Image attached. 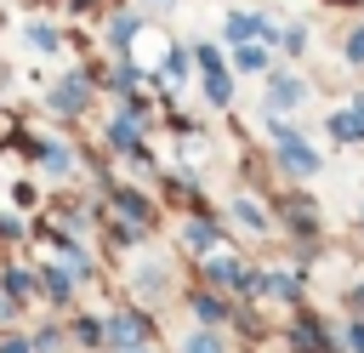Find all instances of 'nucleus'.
Here are the masks:
<instances>
[{
	"instance_id": "20",
	"label": "nucleus",
	"mask_w": 364,
	"mask_h": 353,
	"mask_svg": "<svg viewBox=\"0 0 364 353\" xmlns=\"http://www.w3.org/2000/svg\"><path fill=\"white\" fill-rule=\"evenodd\" d=\"M353 302H358V313H364V285H358V290H353Z\"/></svg>"
},
{
	"instance_id": "12",
	"label": "nucleus",
	"mask_w": 364,
	"mask_h": 353,
	"mask_svg": "<svg viewBox=\"0 0 364 353\" xmlns=\"http://www.w3.org/2000/svg\"><path fill=\"white\" fill-rule=\"evenodd\" d=\"M28 34H34V46H40V51H51V46H57V28H51V23H34Z\"/></svg>"
},
{
	"instance_id": "16",
	"label": "nucleus",
	"mask_w": 364,
	"mask_h": 353,
	"mask_svg": "<svg viewBox=\"0 0 364 353\" xmlns=\"http://www.w3.org/2000/svg\"><path fill=\"white\" fill-rule=\"evenodd\" d=\"M193 313H199V319H216V313H222V302H216V296H199V302H193Z\"/></svg>"
},
{
	"instance_id": "13",
	"label": "nucleus",
	"mask_w": 364,
	"mask_h": 353,
	"mask_svg": "<svg viewBox=\"0 0 364 353\" xmlns=\"http://www.w3.org/2000/svg\"><path fill=\"white\" fill-rule=\"evenodd\" d=\"M239 68H250V74H256V68H267V51H256V46H245V51H239Z\"/></svg>"
},
{
	"instance_id": "14",
	"label": "nucleus",
	"mask_w": 364,
	"mask_h": 353,
	"mask_svg": "<svg viewBox=\"0 0 364 353\" xmlns=\"http://www.w3.org/2000/svg\"><path fill=\"white\" fill-rule=\"evenodd\" d=\"M233 211H239V222H250V228H262V205H256V199H239Z\"/></svg>"
},
{
	"instance_id": "6",
	"label": "nucleus",
	"mask_w": 364,
	"mask_h": 353,
	"mask_svg": "<svg viewBox=\"0 0 364 353\" xmlns=\"http://www.w3.org/2000/svg\"><path fill=\"white\" fill-rule=\"evenodd\" d=\"M256 34H273L262 17H245V11H233L228 17V40H256Z\"/></svg>"
},
{
	"instance_id": "11",
	"label": "nucleus",
	"mask_w": 364,
	"mask_h": 353,
	"mask_svg": "<svg viewBox=\"0 0 364 353\" xmlns=\"http://www.w3.org/2000/svg\"><path fill=\"white\" fill-rule=\"evenodd\" d=\"M267 285V296H296V279L290 273H273V279H262Z\"/></svg>"
},
{
	"instance_id": "10",
	"label": "nucleus",
	"mask_w": 364,
	"mask_h": 353,
	"mask_svg": "<svg viewBox=\"0 0 364 353\" xmlns=\"http://www.w3.org/2000/svg\"><path fill=\"white\" fill-rule=\"evenodd\" d=\"M114 199H119V211H125V216H131V222H142V216H148V205H142V199H136V194H114Z\"/></svg>"
},
{
	"instance_id": "21",
	"label": "nucleus",
	"mask_w": 364,
	"mask_h": 353,
	"mask_svg": "<svg viewBox=\"0 0 364 353\" xmlns=\"http://www.w3.org/2000/svg\"><path fill=\"white\" fill-rule=\"evenodd\" d=\"M358 108H364V102H358Z\"/></svg>"
},
{
	"instance_id": "15",
	"label": "nucleus",
	"mask_w": 364,
	"mask_h": 353,
	"mask_svg": "<svg viewBox=\"0 0 364 353\" xmlns=\"http://www.w3.org/2000/svg\"><path fill=\"white\" fill-rule=\"evenodd\" d=\"M188 353H222L216 336H188Z\"/></svg>"
},
{
	"instance_id": "5",
	"label": "nucleus",
	"mask_w": 364,
	"mask_h": 353,
	"mask_svg": "<svg viewBox=\"0 0 364 353\" xmlns=\"http://www.w3.org/2000/svg\"><path fill=\"white\" fill-rule=\"evenodd\" d=\"M85 97H91V91H85V80H63V85L51 91V102H57L63 114H80V108H85Z\"/></svg>"
},
{
	"instance_id": "3",
	"label": "nucleus",
	"mask_w": 364,
	"mask_h": 353,
	"mask_svg": "<svg viewBox=\"0 0 364 353\" xmlns=\"http://www.w3.org/2000/svg\"><path fill=\"white\" fill-rule=\"evenodd\" d=\"M199 68H205L210 102H228V74H222V63H216V51H210V46H199Z\"/></svg>"
},
{
	"instance_id": "2",
	"label": "nucleus",
	"mask_w": 364,
	"mask_h": 353,
	"mask_svg": "<svg viewBox=\"0 0 364 353\" xmlns=\"http://www.w3.org/2000/svg\"><path fill=\"white\" fill-rule=\"evenodd\" d=\"M142 336H148V325H142L136 313H114V319H108V342H114V353H142Z\"/></svg>"
},
{
	"instance_id": "19",
	"label": "nucleus",
	"mask_w": 364,
	"mask_h": 353,
	"mask_svg": "<svg viewBox=\"0 0 364 353\" xmlns=\"http://www.w3.org/2000/svg\"><path fill=\"white\" fill-rule=\"evenodd\" d=\"M0 353H28V342H23V336H11V342H6Z\"/></svg>"
},
{
	"instance_id": "8",
	"label": "nucleus",
	"mask_w": 364,
	"mask_h": 353,
	"mask_svg": "<svg viewBox=\"0 0 364 353\" xmlns=\"http://www.w3.org/2000/svg\"><path fill=\"white\" fill-rule=\"evenodd\" d=\"M108 142H114V148H131V142H136V114H119V120L108 125Z\"/></svg>"
},
{
	"instance_id": "4",
	"label": "nucleus",
	"mask_w": 364,
	"mask_h": 353,
	"mask_svg": "<svg viewBox=\"0 0 364 353\" xmlns=\"http://www.w3.org/2000/svg\"><path fill=\"white\" fill-rule=\"evenodd\" d=\"M330 137H336V142H358V137H364V108H341V114H330Z\"/></svg>"
},
{
	"instance_id": "17",
	"label": "nucleus",
	"mask_w": 364,
	"mask_h": 353,
	"mask_svg": "<svg viewBox=\"0 0 364 353\" xmlns=\"http://www.w3.org/2000/svg\"><path fill=\"white\" fill-rule=\"evenodd\" d=\"M347 57H353V63H364V28H358V34L347 40Z\"/></svg>"
},
{
	"instance_id": "9",
	"label": "nucleus",
	"mask_w": 364,
	"mask_h": 353,
	"mask_svg": "<svg viewBox=\"0 0 364 353\" xmlns=\"http://www.w3.org/2000/svg\"><path fill=\"white\" fill-rule=\"evenodd\" d=\"M108 34H114V46H131V34H136V17H114V23H108Z\"/></svg>"
},
{
	"instance_id": "1",
	"label": "nucleus",
	"mask_w": 364,
	"mask_h": 353,
	"mask_svg": "<svg viewBox=\"0 0 364 353\" xmlns=\"http://www.w3.org/2000/svg\"><path fill=\"white\" fill-rule=\"evenodd\" d=\"M273 137H279V165H284V171H296V176H313V171H318V154H313L307 142H296L279 120H273Z\"/></svg>"
},
{
	"instance_id": "7",
	"label": "nucleus",
	"mask_w": 364,
	"mask_h": 353,
	"mask_svg": "<svg viewBox=\"0 0 364 353\" xmlns=\"http://www.w3.org/2000/svg\"><path fill=\"white\" fill-rule=\"evenodd\" d=\"M301 97H307V85H301V80H273V91H267V102H273V108H296Z\"/></svg>"
},
{
	"instance_id": "18",
	"label": "nucleus",
	"mask_w": 364,
	"mask_h": 353,
	"mask_svg": "<svg viewBox=\"0 0 364 353\" xmlns=\"http://www.w3.org/2000/svg\"><path fill=\"white\" fill-rule=\"evenodd\" d=\"M347 342H353V353H364V325H347Z\"/></svg>"
}]
</instances>
